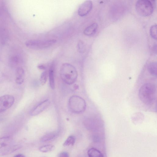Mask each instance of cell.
Instances as JSON below:
<instances>
[{
  "mask_svg": "<svg viewBox=\"0 0 157 157\" xmlns=\"http://www.w3.org/2000/svg\"><path fill=\"white\" fill-rule=\"evenodd\" d=\"M139 96L144 104L150 105L153 104L156 98V87L152 83H146L140 88Z\"/></svg>",
  "mask_w": 157,
  "mask_h": 157,
  "instance_id": "cell-1",
  "label": "cell"
},
{
  "mask_svg": "<svg viewBox=\"0 0 157 157\" xmlns=\"http://www.w3.org/2000/svg\"><path fill=\"white\" fill-rule=\"evenodd\" d=\"M60 76L64 82L71 85L75 83L78 74L74 66L68 63H64L61 67Z\"/></svg>",
  "mask_w": 157,
  "mask_h": 157,
  "instance_id": "cell-2",
  "label": "cell"
},
{
  "mask_svg": "<svg viewBox=\"0 0 157 157\" xmlns=\"http://www.w3.org/2000/svg\"><path fill=\"white\" fill-rule=\"evenodd\" d=\"M68 106L70 110L75 113H82L86 108V103L84 100L76 95H73L70 98Z\"/></svg>",
  "mask_w": 157,
  "mask_h": 157,
  "instance_id": "cell-3",
  "label": "cell"
},
{
  "mask_svg": "<svg viewBox=\"0 0 157 157\" xmlns=\"http://www.w3.org/2000/svg\"><path fill=\"white\" fill-rule=\"evenodd\" d=\"M136 9L140 16L146 17L150 15L153 11V7L151 2L147 0H140L137 1Z\"/></svg>",
  "mask_w": 157,
  "mask_h": 157,
  "instance_id": "cell-4",
  "label": "cell"
},
{
  "mask_svg": "<svg viewBox=\"0 0 157 157\" xmlns=\"http://www.w3.org/2000/svg\"><path fill=\"white\" fill-rule=\"evenodd\" d=\"M54 39L41 40H30L26 41V46L30 48L34 49H43L47 48L52 45L56 42Z\"/></svg>",
  "mask_w": 157,
  "mask_h": 157,
  "instance_id": "cell-5",
  "label": "cell"
},
{
  "mask_svg": "<svg viewBox=\"0 0 157 157\" xmlns=\"http://www.w3.org/2000/svg\"><path fill=\"white\" fill-rule=\"evenodd\" d=\"M12 139L10 136H4L0 138V153L7 154L17 149L18 146L12 145Z\"/></svg>",
  "mask_w": 157,
  "mask_h": 157,
  "instance_id": "cell-6",
  "label": "cell"
},
{
  "mask_svg": "<svg viewBox=\"0 0 157 157\" xmlns=\"http://www.w3.org/2000/svg\"><path fill=\"white\" fill-rule=\"evenodd\" d=\"M14 101V97L11 95L6 94L0 97V113L11 107Z\"/></svg>",
  "mask_w": 157,
  "mask_h": 157,
  "instance_id": "cell-7",
  "label": "cell"
},
{
  "mask_svg": "<svg viewBox=\"0 0 157 157\" xmlns=\"http://www.w3.org/2000/svg\"><path fill=\"white\" fill-rule=\"evenodd\" d=\"M50 101L48 99L42 101L34 107L30 112V114L32 116H36L46 109L49 105Z\"/></svg>",
  "mask_w": 157,
  "mask_h": 157,
  "instance_id": "cell-8",
  "label": "cell"
},
{
  "mask_svg": "<svg viewBox=\"0 0 157 157\" xmlns=\"http://www.w3.org/2000/svg\"><path fill=\"white\" fill-rule=\"evenodd\" d=\"M92 3L90 0L86 1L79 6L78 11V14L81 17L87 15L92 8Z\"/></svg>",
  "mask_w": 157,
  "mask_h": 157,
  "instance_id": "cell-9",
  "label": "cell"
},
{
  "mask_svg": "<svg viewBox=\"0 0 157 157\" xmlns=\"http://www.w3.org/2000/svg\"><path fill=\"white\" fill-rule=\"evenodd\" d=\"M24 71L21 67H18L16 71L15 82L17 84L20 85L23 83L24 81Z\"/></svg>",
  "mask_w": 157,
  "mask_h": 157,
  "instance_id": "cell-10",
  "label": "cell"
},
{
  "mask_svg": "<svg viewBox=\"0 0 157 157\" xmlns=\"http://www.w3.org/2000/svg\"><path fill=\"white\" fill-rule=\"evenodd\" d=\"M98 27L97 23H94L86 28L84 30L83 33L84 35L90 36L95 33Z\"/></svg>",
  "mask_w": 157,
  "mask_h": 157,
  "instance_id": "cell-11",
  "label": "cell"
},
{
  "mask_svg": "<svg viewBox=\"0 0 157 157\" xmlns=\"http://www.w3.org/2000/svg\"><path fill=\"white\" fill-rule=\"evenodd\" d=\"M54 66L52 64L50 67L49 71V78L50 86L51 88L54 89L55 87L54 78Z\"/></svg>",
  "mask_w": 157,
  "mask_h": 157,
  "instance_id": "cell-12",
  "label": "cell"
},
{
  "mask_svg": "<svg viewBox=\"0 0 157 157\" xmlns=\"http://www.w3.org/2000/svg\"><path fill=\"white\" fill-rule=\"evenodd\" d=\"M87 154L89 157H104L102 154L99 150L94 148L90 149Z\"/></svg>",
  "mask_w": 157,
  "mask_h": 157,
  "instance_id": "cell-13",
  "label": "cell"
},
{
  "mask_svg": "<svg viewBox=\"0 0 157 157\" xmlns=\"http://www.w3.org/2000/svg\"><path fill=\"white\" fill-rule=\"evenodd\" d=\"M147 69L149 73L154 76H157V63L152 62L150 63L147 67Z\"/></svg>",
  "mask_w": 157,
  "mask_h": 157,
  "instance_id": "cell-14",
  "label": "cell"
},
{
  "mask_svg": "<svg viewBox=\"0 0 157 157\" xmlns=\"http://www.w3.org/2000/svg\"><path fill=\"white\" fill-rule=\"evenodd\" d=\"M57 136V134L54 132L48 133L42 137L40 139L41 142H47L54 139Z\"/></svg>",
  "mask_w": 157,
  "mask_h": 157,
  "instance_id": "cell-15",
  "label": "cell"
},
{
  "mask_svg": "<svg viewBox=\"0 0 157 157\" xmlns=\"http://www.w3.org/2000/svg\"><path fill=\"white\" fill-rule=\"evenodd\" d=\"M75 142V138L73 136H69L63 144V146L65 147L73 146Z\"/></svg>",
  "mask_w": 157,
  "mask_h": 157,
  "instance_id": "cell-16",
  "label": "cell"
},
{
  "mask_svg": "<svg viewBox=\"0 0 157 157\" xmlns=\"http://www.w3.org/2000/svg\"><path fill=\"white\" fill-rule=\"evenodd\" d=\"M55 146L52 145H47L42 146L39 148L40 151L43 152H47L54 149Z\"/></svg>",
  "mask_w": 157,
  "mask_h": 157,
  "instance_id": "cell-17",
  "label": "cell"
},
{
  "mask_svg": "<svg viewBox=\"0 0 157 157\" xmlns=\"http://www.w3.org/2000/svg\"><path fill=\"white\" fill-rule=\"evenodd\" d=\"M48 76V73L46 71H44L41 74L40 78V81L42 85H43L45 84L47 81Z\"/></svg>",
  "mask_w": 157,
  "mask_h": 157,
  "instance_id": "cell-18",
  "label": "cell"
},
{
  "mask_svg": "<svg viewBox=\"0 0 157 157\" xmlns=\"http://www.w3.org/2000/svg\"><path fill=\"white\" fill-rule=\"evenodd\" d=\"M150 34L151 36L154 39H157V25H152L150 29Z\"/></svg>",
  "mask_w": 157,
  "mask_h": 157,
  "instance_id": "cell-19",
  "label": "cell"
},
{
  "mask_svg": "<svg viewBox=\"0 0 157 157\" xmlns=\"http://www.w3.org/2000/svg\"><path fill=\"white\" fill-rule=\"evenodd\" d=\"M58 157H69L68 153L66 151H63L60 153Z\"/></svg>",
  "mask_w": 157,
  "mask_h": 157,
  "instance_id": "cell-20",
  "label": "cell"
},
{
  "mask_svg": "<svg viewBox=\"0 0 157 157\" xmlns=\"http://www.w3.org/2000/svg\"><path fill=\"white\" fill-rule=\"evenodd\" d=\"M38 67L40 69L44 70L46 69L45 67L43 65H39L38 66Z\"/></svg>",
  "mask_w": 157,
  "mask_h": 157,
  "instance_id": "cell-21",
  "label": "cell"
},
{
  "mask_svg": "<svg viewBox=\"0 0 157 157\" xmlns=\"http://www.w3.org/2000/svg\"><path fill=\"white\" fill-rule=\"evenodd\" d=\"M14 157H25V156L23 154H20L15 155Z\"/></svg>",
  "mask_w": 157,
  "mask_h": 157,
  "instance_id": "cell-22",
  "label": "cell"
}]
</instances>
